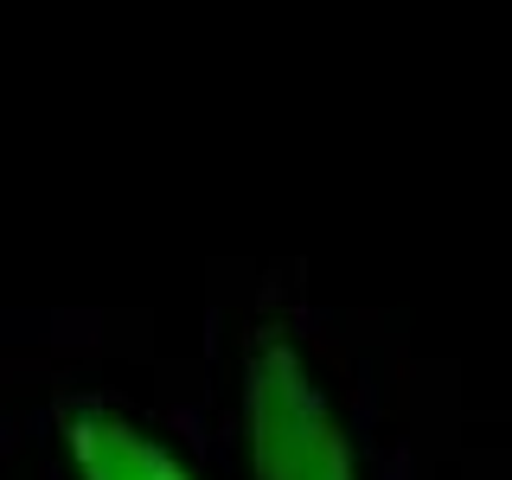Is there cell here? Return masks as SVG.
I'll return each mask as SVG.
<instances>
[{"mask_svg": "<svg viewBox=\"0 0 512 480\" xmlns=\"http://www.w3.org/2000/svg\"><path fill=\"white\" fill-rule=\"evenodd\" d=\"M244 436L256 480H359L352 442L301 352L263 333L244 365Z\"/></svg>", "mask_w": 512, "mask_h": 480, "instance_id": "obj_1", "label": "cell"}, {"mask_svg": "<svg viewBox=\"0 0 512 480\" xmlns=\"http://www.w3.org/2000/svg\"><path fill=\"white\" fill-rule=\"evenodd\" d=\"M64 448H71L77 480H192L186 461L141 416H128L122 404H103V397L71 404V416H64Z\"/></svg>", "mask_w": 512, "mask_h": 480, "instance_id": "obj_2", "label": "cell"}]
</instances>
